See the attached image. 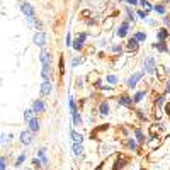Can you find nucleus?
I'll list each match as a JSON object with an SVG mask.
<instances>
[{"instance_id":"nucleus-1","label":"nucleus","mask_w":170,"mask_h":170,"mask_svg":"<svg viewBox=\"0 0 170 170\" xmlns=\"http://www.w3.org/2000/svg\"><path fill=\"white\" fill-rule=\"evenodd\" d=\"M145 71H146V73L156 71V63H155V58H153V56H146V58H145Z\"/></svg>"},{"instance_id":"nucleus-2","label":"nucleus","mask_w":170,"mask_h":170,"mask_svg":"<svg viewBox=\"0 0 170 170\" xmlns=\"http://www.w3.org/2000/svg\"><path fill=\"white\" fill-rule=\"evenodd\" d=\"M143 75H145L143 71H136V73H134L133 77L128 80V87H129V89H134V87H136V83L141 80V78H143Z\"/></svg>"},{"instance_id":"nucleus-3","label":"nucleus","mask_w":170,"mask_h":170,"mask_svg":"<svg viewBox=\"0 0 170 170\" xmlns=\"http://www.w3.org/2000/svg\"><path fill=\"white\" fill-rule=\"evenodd\" d=\"M138 43H140V41H136L134 37H129V39H128V43H126V49H128L129 53H136L138 48H140V44H138Z\"/></svg>"},{"instance_id":"nucleus-4","label":"nucleus","mask_w":170,"mask_h":170,"mask_svg":"<svg viewBox=\"0 0 170 170\" xmlns=\"http://www.w3.org/2000/svg\"><path fill=\"white\" fill-rule=\"evenodd\" d=\"M21 10H22L24 14H26V17H27V19L34 17V9H33V5L27 4V2H22V4H21Z\"/></svg>"},{"instance_id":"nucleus-5","label":"nucleus","mask_w":170,"mask_h":170,"mask_svg":"<svg viewBox=\"0 0 170 170\" xmlns=\"http://www.w3.org/2000/svg\"><path fill=\"white\" fill-rule=\"evenodd\" d=\"M33 41H34V44H37V46H44V44H46V34H44V33L34 34Z\"/></svg>"},{"instance_id":"nucleus-6","label":"nucleus","mask_w":170,"mask_h":170,"mask_svg":"<svg viewBox=\"0 0 170 170\" xmlns=\"http://www.w3.org/2000/svg\"><path fill=\"white\" fill-rule=\"evenodd\" d=\"M118 102L121 104V106H126V107H133V104H134V100L131 99L129 95H121L118 99Z\"/></svg>"},{"instance_id":"nucleus-7","label":"nucleus","mask_w":170,"mask_h":170,"mask_svg":"<svg viewBox=\"0 0 170 170\" xmlns=\"http://www.w3.org/2000/svg\"><path fill=\"white\" fill-rule=\"evenodd\" d=\"M21 141H22V145H29L33 141V131H22L21 133Z\"/></svg>"},{"instance_id":"nucleus-8","label":"nucleus","mask_w":170,"mask_h":170,"mask_svg":"<svg viewBox=\"0 0 170 170\" xmlns=\"http://www.w3.org/2000/svg\"><path fill=\"white\" fill-rule=\"evenodd\" d=\"M128 29H129V22H128V21H124V22L121 24V27H119V31L116 34H118L119 37H124L126 34H128Z\"/></svg>"},{"instance_id":"nucleus-9","label":"nucleus","mask_w":170,"mask_h":170,"mask_svg":"<svg viewBox=\"0 0 170 170\" xmlns=\"http://www.w3.org/2000/svg\"><path fill=\"white\" fill-rule=\"evenodd\" d=\"M49 94H51V83L49 80H44L41 85V95H49Z\"/></svg>"},{"instance_id":"nucleus-10","label":"nucleus","mask_w":170,"mask_h":170,"mask_svg":"<svg viewBox=\"0 0 170 170\" xmlns=\"http://www.w3.org/2000/svg\"><path fill=\"white\" fill-rule=\"evenodd\" d=\"M163 131V124H153L150 128V134L152 136H160V133Z\"/></svg>"},{"instance_id":"nucleus-11","label":"nucleus","mask_w":170,"mask_h":170,"mask_svg":"<svg viewBox=\"0 0 170 170\" xmlns=\"http://www.w3.org/2000/svg\"><path fill=\"white\" fill-rule=\"evenodd\" d=\"M160 145H162V138H160V136H152V141H148V146L152 148V150L158 148Z\"/></svg>"},{"instance_id":"nucleus-12","label":"nucleus","mask_w":170,"mask_h":170,"mask_svg":"<svg viewBox=\"0 0 170 170\" xmlns=\"http://www.w3.org/2000/svg\"><path fill=\"white\" fill-rule=\"evenodd\" d=\"M134 133H136V140H138V143H141V145H145L146 143V138H145V134H143V131H141V128H136L134 129Z\"/></svg>"},{"instance_id":"nucleus-13","label":"nucleus","mask_w":170,"mask_h":170,"mask_svg":"<svg viewBox=\"0 0 170 170\" xmlns=\"http://www.w3.org/2000/svg\"><path fill=\"white\" fill-rule=\"evenodd\" d=\"M49 77H51V65H43V78L49 80Z\"/></svg>"},{"instance_id":"nucleus-14","label":"nucleus","mask_w":170,"mask_h":170,"mask_svg":"<svg viewBox=\"0 0 170 170\" xmlns=\"http://www.w3.org/2000/svg\"><path fill=\"white\" fill-rule=\"evenodd\" d=\"M41 63H43V65H49V53H48V49H43V51H41Z\"/></svg>"},{"instance_id":"nucleus-15","label":"nucleus","mask_w":170,"mask_h":170,"mask_svg":"<svg viewBox=\"0 0 170 170\" xmlns=\"http://www.w3.org/2000/svg\"><path fill=\"white\" fill-rule=\"evenodd\" d=\"M167 36H168V31H167V29H160L158 33H156V37L160 39V43H165Z\"/></svg>"},{"instance_id":"nucleus-16","label":"nucleus","mask_w":170,"mask_h":170,"mask_svg":"<svg viewBox=\"0 0 170 170\" xmlns=\"http://www.w3.org/2000/svg\"><path fill=\"white\" fill-rule=\"evenodd\" d=\"M99 112H100L102 116H107V114H109V104H107V102H102V104H100V106H99Z\"/></svg>"},{"instance_id":"nucleus-17","label":"nucleus","mask_w":170,"mask_h":170,"mask_svg":"<svg viewBox=\"0 0 170 170\" xmlns=\"http://www.w3.org/2000/svg\"><path fill=\"white\" fill-rule=\"evenodd\" d=\"M73 153H75L77 156H82V155H83V148H82L80 143H75V145H73Z\"/></svg>"},{"instance_id":"nucleus-18","label":"nucleus","mask_w":170,"mask_h":170,"mask_svg":"<svg viewBox=\"0 0 170 170\" xmlns=\"http://www.w3.org/2000/svg\"><path fill=\"white\" fill-rule=\"evenodd\" d=\"M163 104H165V95H158L156 100H155V106H156V109H158V112H160V109H162Z\"/></svg>"},{"instance_id":"nucleus-19","label":"nucleus","mask_w":170,"mask_h":170,"mask_svg":"<svg viewBox=\"0 0 170 170\" xmlns=\"http://www.w3.org/2000/svg\"><path fill=\"white\" fill-rule=\"evenodd\" d=\"M29 128H31V131H33V133H36V131L39 129V121H37V119L29 121Z\"/></svg>"},{"instance_id":"nucleus-20","label":"nucleus","mask_w":170,"mask_h":170,"mask_svg":"<svg viewBox=\"0 0 170 170\" xmlns=\"http://www.w3.org/2000/svg\"><path fill=\"white\" fill-rule=\"evenodd\" d=\"M34 111L36 112H44V104L41 102V100H36V102H34Z\"/></svg>"},{"instance_id":"nucleus-21","label":"nucleus","mask_w":170,"mask_h":170,"mask_svg":"<svg viewBox=\"0 0 170 170\" xmlns=\"http://www.w3.org/2000/svg\"><path fill=\"white\" fill-rule=\"evenodd\" d=\"M34 112H36V111H34V109H27V111L26 112H24V119H26V121L27 122H29V121H33V116H34Z\"/></svg>"},{"instance_id":"nucleus-22","label":"nucleus","mask_w":170,"mask_h":170,"mask_svg":"<svg viewBox=\"0 0 170 170\" xmlns=\"http://www.w3.org/2000/svg\"><path fill=\"white\" fill-rule=\"evenodd\" d=\"M156 77H158L160 80L167 77V70H165V67H158V68H156Z\"/></svg>"},{"instance_id":"nucleus-23","label":"nucleus","mask_w":170,"mask_h":170,"mask_svg":"<svg viewBox=\"0 0 170 170\" xmlns=\"http://www.w3.org/2000/svg\"><path fill=\"white\" fill-rule=\"evenodd\" d=\"M73 48L75 49H82V48H83V39H82V37H77V39L73 41Z\"/></svg>"},{"instance_id":"nucleus-24","label":"nucleus","mask_w":170,"mask_h":170,"mask_svg":"<svg viewBox=\"0 0 170 170\" xmlns=\"http://www.w3.org/2000/svg\"><path fill=\"white\" fill-rule=\"evenodd\" d=\"M71 138H73L75 143H82V140H83V136L80 133H77V131H71Z\"/></svg>"},{"instance_id":"nucleus-25","label":"nucleus","mask_w":170,"mask_h":170,"mask_svg":"<svg viewBox=\"0 0 170 170\" xmlns=\"http://www.w3.org/2000/svg\"><path fill=\"white\" fill-rule=\"evenodd\" d=\"M112 24H114V17H107V21H104V29H106V31L111 29Z\"/></svg>"},{"instance_id":"nucleus-26","label":"nucleus","mask_w":170,"mask_h":170,"mask_svg":"<svg viewBox=\"0 0 170 170\" xmlns=\"http://www.w3.org/2000/svg\"><path fill=\"white\" fill-rule=\"evenodd\" d=\"M146 95V92H138L136 95L133 97V100H134V104H138V102H141V100H143V97Z\"/></svg>"},{"instance_id":"nucleus-27","label":"nucleus","mask_w":170,"mask_h":170,"mask_svg":"<svg viewBox=\"0 0 170 170\" xmlns=\"http://www.w3.org/2000/svg\"><path fill=\"white\" fill-rule=\"evenodd\" d=\"M73 124L75 126H80L82 124V118H80V114H78V111L73 112Z\"/></svg>"},{"instance_id":"nucleus-28","label":"nucleus","mask_w":170,"mask_h":170,"mask_svg":"<svg viewBox=\"0 0 170 170\" xmlns=\"http://www.w3.org/2000/svg\"><path fill=\"white\" fill-rule=\"evenodd\" d=\"M126 145H128V148L133 150V152H136V150H138V145H136V141H134V140H128V143H126Z\"/></svg>"},{"instance_id":"nucleus-29","label":"nucleus","mask_w":170,"mask_h":170,"mask_svg":"<svg viewBox=\"0 0 170 170\" xmlns=\"http://www.w3.org/2000/svg\"><path fill=\"white\" fill-rule=\"evenodd\" d=\"M153 46H155V48L158 49V51H163V53L168 51V49H167V46H165V43H155Z\"/></svg>"},{"instance_id":"nucleus-30","label":"nucleus","mask_w":170,"mask_h":170,"mask_svg":"<svg viewBox=\"0 0 170 170\" xmlns=\"http://www.w3.org/2000/svg\"><path fill=\"white\" fill-rule=\"evenodd\" d=\"M134 39H136V41H145V39H146V34H145V33H136V34H134Z\"/></svg>"},{"instance_id":"nucleus-31","label":"nucleus","mask_w":170,"mask_h":170,"mask_svg":"<svg viewBox=\"0 0 170 170\" xmlns=\"http://www.w3.org/2000/svg\"><path fill=\"white\" fill-rule=\"evenodd\" d=\"M155 9L156 12H158V14H165V5H162V4H158V5H155Z\"/></svg>"},{"instance_id":"nucleus-32","label":"nucleus","mask_w":170,"mask_h":170,"mask_svg":"<svg viewBox=\"0 0 170 170\" xmlns=\"http://www.w3.org/2000/svg\"><path fill=\"white\" fill-rule=\"evenodd\" d=\"M128 163V160L124 158V156H121V158L118 160V163H116V167H119V168H122V165H126Z\"/></svg>"},{"instance_id":"nucleus-33","label":"nucleus","mask_w":170,"mask_h":170,"mask_svg":"<svg viewBox=\"0 0 170 170\" xmlns=\"http://www.w3.org/2000/svg\"><path fill=\"white\" fill-rule=\"evenodd\" d=\"M24 160H26V155H21L17 160H15V167H21V165H22V162H24Z\"/></svg>"},{"instance_id":"nucleus-34","label":"nucleus","mask_w":170,"mask_h":170,"mask_svg":"<svg viewBox=\"0 0 170 170\" xmlns=\"http://www.w3.org/2000/svg\"><path fill=\"white\" fill-rule=\"evenodd\" d=\"M107 82H109V83H118V77H114V75H109V77H107Z\"/></svg>"},{"instance_id":"nucleus-35","label":"nucleus","mask_w":170,"mask_h":170,"mask_svg":"<svg viewBox=\"0 0 170 170\" xmlns=\"http://www.w3.org/2000/svg\"><path fill=\"white\" fill-rule=\"evenodd\" d=\"M70 109H71V114H73V112H77V106H75V100L73 99H70Z\"/></svg>"},{"instance_id":"nucleus-36","label":"nucleus","mask_w":170,"mask_h":170,"mask_svg":"<svg viewBox=\"0 0 170 170\" xmlns=\"http://www.w3.org/2000/svg\"><path fill=\"white\" fill-rule=\"evenodd\" d=\"M136 14H138V17H141V19H146L148 17V12H145V10H138Z\"/></svg>"},{"instance_id":"nucleus-37","label":"nucleus","mask_w":170,"mask_h":170,"mask_svg":"<svg viewBox=\"0 0 170 170\" xmlns=\"http://www.w3.org/2000/svg\"><path fill=\"white\" fill-rule=\"evenodd\" d=\"M2 170L7 168V156H2V167H0Z\"/></svg>"},{"instance_id":"nucleus-38","label":"nucleus","mask_w":170,"mask_h":170,"mask_svg":"<svg viewBox=\"0 0 170 170\" xmlns=\"http://www.w3.org/2000/svg\"><path fill=\"white\" fill-rule=\"evenodd\" d=\"M121 49H122L121 46H112V51H116V53H118V51L121 53Z\"/></svg>"},{"instance_id":"nucleus-39","label":"nucleus","mask_w":170,"mask_h":170,"mask_svg":"<svg viewBox=\"0 0 170 170\" xmlns=\"http://www.w3.org/2000/svg\"><path fill=\"white\" fill-rule=\"evenodd\" d=\"M126 2H128V4H131V5H136L140 0H126Z\"/></svg>"},{"instance_id":"nucleus-40","label":"nucleus","mask_w":170,"mask_h":170,"mask_svg":"<svg viewBox=\"0 0 170 170\" xmlns=\"http://www.w3.org/2000/svg\"><path fill=\"white\" fill-rule=\"evenodd\" d=\"M78 63H82V60H80V58H78V60H73V67H77Z\"/></svg>"},{"instance_id":"nucleus-41","label":"nucleus","mask_w":170,"mask_h":170,"mask_svg":"<svg viewBox=\"0 0 170 170\" xmlns=\"http://www.w3.org/2000/svg\"><path fill=\"white\" fill-rule=\"evenodd\" d=\"M167 92L170 94V78H168V83H167Z\"/></svg>"}]
</instances>
